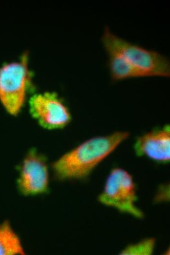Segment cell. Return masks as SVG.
<instances>
[{"label": "cell", "mask_w": 170, "mask_h": 255, "mask_svg": "<svg viewBox=\"0 0 170 255\" xmlns=\"http://www.w3.org/2000/svg\"><path fill=\"white\" fill-rule=\"evenodd\" d=\"M129 136V132L120 130L85 140L52 164L55 178L60 180L85 178Z\"/></svg>", "instance_id": "cell-1"}, {"label": "cell", "mask_w": 170, "mask_h": 255, "mask_svg": "<svg viewBox=\"0 0 170 255\" xmlns=\"http://www.w3.org/2000/svg\"><path fill=\"white\" fill-rule=\"evenodd\" d=\"M101 41L106 52L116 54L131 78L170 77V61L163 53L132 43L114 33L105 26Z\"/></svg>", "instance_id": "cell-2"}, {"label": "cell", "mask_w": 170, "mask_h": 255, "mask_svg": "<svg viewBox=\"0 0 170 255\" xmlns=\"http://www.w3.org/2000/svg\"><path fill=\"white\" fill-rule=\"evenodd\" d=\"M137 200L136 187L132 176L122 168L112 169L98 197L100 203L142 219L144 213L136 205Z\"/></svg>", "instance_id": "cell-3"}, {"label": "cell", "mask_w": 170, "mask_h": 255, "mask_svg": "<svg viewBox=\"0 0 170 255\" xmlns=\"http://www.w3.org/2000/svg\"><path fill=\"white\" fill-rule=\"evenodd\" d=\"M28 81L26 55L21 61L6 64L0 69V101L9 114L16 115L21 110Z\"/></svg>", "instance_id": "cell-4"}, {"label": "cell", "mask_w": 170, "mask_h": 255, "mask_svg": "<svg viewBox=\"0 0 170 255\" xmlns=\"http://www.w3.org/2000/svg\"><path fill=\"white\" fill-rule=\"evenodd\" d=\"M29 106L32 116L45 128H63L71 121L68 107L55 93L34 95L30 99Z\"/></svg>", "instance_id": "cell-5"}, {"label": "cell", "mask_w": 170, "mask_h": 255, "mask_svg": "<svg viewBox=\"0 0 170 255\" xmlns=\"http://www.w3.org/2000/svg\"><path fill=\"white\" fill-rule=\"evenodd\" d=\"M48 172L44 157L35 149H31L24 157L17 181L19 191L23 195L45 193L48 187Z\"/></svg>", "instance_id": "cell-6"}, {"label": "cell", "mask_w": 170, "mask_h": 255, "mask_svg": "<svg viewBox=\"0 0 170 255\" xmlns=\"http://www.w3.org/2000/svg\"><path fill=\"white\" fill-rule=\"evenodd\" d=\"M138 156H146L159 163L170 160V126L165 124L139 136L133 144Z\"/></svg>", "instance_id": "cell-7"}, {"label": "cell", "mask_w": 170, "mask_h": 255, "mask_svg": "<svg viewBox=\"0 0 170 255\" xmlns=\"http://www.w3.org/2000/svg\"><path fill=\"white\" fill-rule=\"evenodd\" d=\"M25 254L21 241L10 222L5 220L0 224V255Z\"/></svg>", "instance_id": "cell-8"}, {"label": "cell", "mask_w": 170, "mask_h": 255, "mask_svg": "<svg viewBox=\"0 0 170 255\" xmlns=\"http://www.w3.org/2000/svg\"><path fill=\"white\" fill-rule=\"evenodd\" d=\"M156 240L153 237L144 239L138 242L129 244L120 252L122 255H151L153 253Z\"/></svg>", "instance_id": "cell-9"}, {"label": "cell", "mask_w": 170, "mask_h": 255, "mask_svg": "<svg viewBox=\"0 0 170 255\" xmlns=\"http://www.w3.org/2000/svg\"><path fill=\"white\" fill-rule=\"evenodd\" d=\"M169 199V186L167 184L161 185L154 198L156 202L168 201Z\"/></svg>", "instance_id": "cell-10"}]
</instances>
